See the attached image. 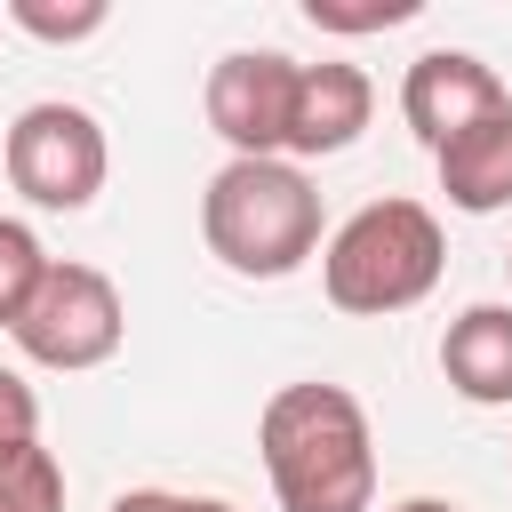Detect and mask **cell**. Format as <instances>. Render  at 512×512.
<instances>
[{
  "mask_svg": "<svg viewBox=\"0 0 512 512\" xmlns=\"http://www.w3.org/2000/svg\"><path fill=\"white\" fill-rule=\"evenodd\" d=\"M512 104V88L496 80V64H480L472 48H424L416 64H408V80H400V120L440 152L448 136H464L472 120H488V112H504Z\"/></svg>",
  "mask_w": 512,
  "mask_h": 512,
  "instance_id": "obj_7",
  "label": "cell"
},
{
  "mask_svg": "<svg viewBox=\"0 0 512 512\" xmlns=\"http://www.w3.org/2000/svg\"><path fill=\"white\" fill-rule=\"evenodd\" d=\"M48 248H40V232L32 224H16V216H0V328H16L24 320V304L40 296V280H48Z\"/></svg>",
  "mask_w": 512,
  "mask_h": 512,
  "instance_id": "obj_11",
  "label": "cell"
},
{
  "mask_svg": "<svg viewBox=\"0 0 512 512\" xmlns=\"http://www.w3.org/2000/svg\"><path fill=\"white\" fill-rule=\"evenodd\" d=\"M0 160H8V184H16L32 208L72 216V208H88V200L104 192L112 144H104V128H96V112L48 96V104H24V112L8 120Z\"/></svg>",
  "mask_w": 512,
  "mask_h": 512,
  "instance_id": "obj_4",
  "label": "cell"
},
{
  "mask_svg": "<svg viewBox=\"0 0 512 512\" xmlns=\"http://www.w3.org/2000/svg\"><path fill=\"white\" fill-rule=\"evenodd\" d=\"M296 56L280 48H232L208 64V128L232 144V160H288V112H296Z\"/></svg>",
  "mask_w": 512,
  "mask_h": 512,
  "instance_id": "obj_6",
  "label": "cell"
},
{
  "mask_svg": "<svg viewBox=\"0 0 512 512\" xmlns=\"http://www.w3.org/2000/svg\"><path fill=\"white\" fill-rule=\"evenodd\" d=\"M200 240L240 280H288L320 256V192L296 160H224L200 192Z\"/></svg>",
  "mask_w": 512,
  "mask_h": 512,
  "instance_id": "obj_2",
  "label": "cell"
},
{
  "mask_svg": "<svg viewBox=\"0 0 512 512\" xmlns=\"http://www.w3.org/2000/svg\"><path fill=\"white\" fill-rule=\"evenodd\" d=\"M432 160H440V192H448V208H464V216H496V208H512V104L488 112V120H472L464 136H448Z\"/></svg>",
  "mask_w": 512,
  "mask_h": 512,
  "instance_id": "obj_10",
  "label": "cell"
},
{
  "mask_svg": "<svg viewBox=\"0 0 512 512\" xmlns=\"http://www.w3.org/2000/svg\"><path fill=\"white\" fill-rule=\"evenodd\" d=\"M112 512H168V488H128L112 496Z\"/></svg>",
  "mask_w": 512,
  "mask_h": 512,
  "instance_id": "obj_16",
  "label": "cell"
},
{
  "mask_svg": "<svg viewBox=\"0 0 512 512\" xmlns=\"http://www.w3.org/2000/svg\"><path fill=\"white\" fill-rule=\"evenodd\" d=\"M424 0H360V8H344V0H304V16L320 24V32H392V24H408Z\"/></svg>",
  "mask_w": 512,
  "mask_h": 512,
  "instance_id": "obj_14",
  "label": "cell"
},
{
  "mask_svg": "<svg viewBox=\"0 0 512 512\" xmlns=\"http://www.w3.org/2000/svg\"><path fill=\"white\" fill-rule=\"evenodd\" d=\"M32 440H40V392L16 368H0V456L8 448H32Z\"/></svg>",
  "mask_w": 512,
  "mask_h": 512,
  "instance_id": "obj_15",
  "label": "cell"
},
{
  "mask_svg": "<svg viewBox=\"0 0 512 512\" xmlns=\"http://www.w3.org/2000/svg\"><path fill=\"white\" fill-rule=\"evenodd\" d=\"M440 376L456 400L472 408H504L512 400V304H472L448 320L440 336Z\"/></svg>",
  "mask_w": 512,
  "mask_h": 512,
  "instance_id": "obj_9",
  "label": "cell"
},
{
  "mask_svg": "<svg viewBox=\"0 0 512 512\" xmlns=\"http://www.w3.org/2000/svg\"><path fill=\"white\" fill-rule=\"evenodd\" d=\"M256 448H264L280 512H368L376 504L368 408L344 384H280L256 416Z\"/></svg>",
  "mask_w": 512,
  "mask_h": 512,
  "instance_id": "obj_1",
  "label": "cell"
},
{
  "mask_svg": "<svg viewBox=\"0 0 512 512\" xmlns=\"http://www.w3.org/2000/svg\"><path fill=\"white\" fill-rule=\"evenodd\" d=\"M0 512H64V464L40 440L0 456Z\"/></svg>",
  "mask_w": 512,
  "mask_h": 512,
  "instance_id": "obj_12",
  "label": "cell"
},
{
  "mask_svg": "<svg viewBox=\"0 0 512 512\" xmlns=\"http://www.w3.org/2000/svg\"><path fill=\"white\" fill-rule=\"evenodd\" d=\"M168 512H232L224 496H168Z\"/></svg>",
  "mask_w": 512,
  "mask_h": 512,
  "instance_id": "obj_17",
  "label": "cell"
},
{
  "mask_svg": "<svg viewBox=\"0 0 512 512\" xmlns=\"http://www.w3.org/2000/svg\"><path fill=\"white\" fill-rule=\"evenodd\" d=\"M16 352L32 368H56V376H80V368H104L128 336V312H120V288L96 272V264H48L40 296L24 304V320L8 328Z\"/></svg>",
  "mask_w": 512,
  "mask_h": 512,
  "instance_id": "obj_5",
  "label": "cell"
},
{
  "mask_svg": "<svg viewBox=\"0 0 512 512\" xmlns=\"http://www.w3.org/2000/svg\"><path fill=\"white\" fill-rule=\"evenodd\" d=\"M504 272H512V248H504Z\"/></svg>",
  "mask_w": 512,
  "mask_h": 512,
  "instance_id": "obj_19",
  "label": "cell"
},
{
  "mask_svg": "<svg viewBox=\"0 0 512 512\" xmlns=\"http://www.w3.org/2000/svg\"><path fill=\"white\" fill-rule=\"evenodd\" d=\"M448 264V240H440V216L424 200H368L360 216H344L320 248V288L336 312L352 320H384V312H408L432 296Z\"/></svg>",
  "mask_w": 512,
  "mask_h": 512,
  "instance_id": "obj_3",
  "label": "cell"
},
{
  "mask_svg": "<svg viewBox=\"0 0 512 512\" xmlns=\"http://www.w3.org/2000/svg\"><path fill=\"white\" fill-rule=\"evenodd\" d=\"M0 16H8L16 32H32V40H56V48L96 40V32L112 24V8H104V0H64V8H56V0H8Z\"/></svg>",
  "mask_w": 512,
  "mask_h": 512,
  "instance_id": "obj_13",
  "label": "cell"
},
{
  "mask_svg": "<svg viewBox=\"0 0 512 512\" xmlns=\"http://www.w3.org/2000/svg\"><path fill=\"white\" fill-rule=\"evenodd\" d=\"M392 512H456L448 496H408V504H392Z\"/></svg>",
  "mask_w": 512,
  "mask_h": 512,
  "instance_id": "obj_18",
  "label": "cell"
},
{
  "mask_svg": "<svg viewBox=\"0 0 512 512\" xmlns=\"http://www.w3.org/2000/svg\"><path fill=\"white\" fill-rule=\"evenodd\" d=\"M368 112H376V88H368L360 64H304L296 72V112H288V152L296 160L352 152Z\"/></svg>",
  "mask_w": 512,
  "mask_h": 512,
  "instance_id": "obj_8",
  "label": "cell"
}]
</instances>
